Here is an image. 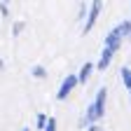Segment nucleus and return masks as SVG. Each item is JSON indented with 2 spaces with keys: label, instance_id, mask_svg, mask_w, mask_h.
Returning a JSON list of instances; mask_svg holds the SVG:
<instances>
[{
  "label": "nucleus",
  "instance_id": "nucleus-13",
  "mask_svg": "<svg viewBox=\"0 0 131 131\" xmlns=\"http://www.w3.org/2000/svg\"><path fill=\"white\" fill-rule=\"evenodd\" d=\"M0 14H3V16H7V14H9V9H7V5H5V3H0Z\"/></svg>",
  "mask_w": 131,
  "mask_h": 131
},
{
  "label": "nucleus",
  "instance_id": "nucleus-8",
  "mask_svg": "<svg viewBox=\"0 0 131 131\" xmlns=\"http://www.w3.org/2000/svg\"><path fill=\"white\" fill-rule=\"evenodd\" d=\"M47 124H49V115H45V112H38V117H35V126L38 129H47Z\"/></svg>",
  "mask_w": 131,
  "mask_h": 131
},
{
  "label": "nucleus",
  "instance_id": "nucleus-17",
  "mask_svg": "<svg viewBox=\"0 0 131 131\" xmlns=\"http://www.w3.org/2000/svg\"><path fill=\"white\" fill-rule=\"evenodd\" d=\"M129 94H131V91H129Z\"/></svg>",
  "mask_w": 131,
  "mask_h": 131
},
{
  "label": "nucleus",
  "instance_id": "nucleus-15",
  "mask_svg": "<svg viewBox=\"0 0 131 131\" xmlns=\"http://www.w3.org/2000/svg\"><path fill=\"white\" fill-rule=\"evenodd\" d=\"M21 131H30V129H28V126H24V129H21Z\"/></svg>",
  "mask_w": 131,
  "mask_h": 131
},
{
  "label": "nucleus",
  "instance_id": "nucleus-12",
  "mask_svg": "<svg viewBox=\"0 0 131 131\" xmlns=\"http://www.w3.org/2000/svg\"><path fill=\"white\" fill-rule=\"evenodd\" d=\"M45 131H56V119H54V117H49V124H47Z\"/></svg>",
  "mask_w": 131,
  "mask_h": 131
},
{
  "label": "nucleus",
  "instance_id": "nucleus-2",
  "mask_svg": "<svg viewBox=\"0 0 131 131\" xmlns=\"http://www.w3.org/2000/svg\"><path fill=\"white\" fill-rule=\"evenodd\" d=\"M101 9H103V3H101V0H94V3L89 5V14H87L84 28H82V33H84V35L94 28V24H96V19H98V14H101Z\"/></svg>",
  "mask_w": 131,
  "mask_h": 131
},
{
  "label": "nucleus",
  "instance_id": "nucleus-6",
  "mask_svg": "<svg viewBox=\"0 0 131 131\" xmlns=\"http://www.w3.org/2000/svg\"><path fill=\"white\" fill-rule=\"evenodd\" d=\"M112 54H115V52H110V49H105V47H103V52H101V59H98L96 68H98V70H105L108 66H110V61H112Z\"/></svg>",
  "mask_w": 131,
  "mask_h": 131
},
{
  "label": "nucleus",
  "instance_id": "nucleus-1",
  "mask_svg": "<svg viewBox=\"0 0 131 131\" xmlns=\"http://www.w3.org/2000/svg\"><path fill=\"white\" fill-rule=\"evenodd\" d=\"M105 96H108V89L105 87H101L96 91V98H94V103L91 105H87V112H84V119H82V124H89V126H94V122H98L105 115Z\"/></svg>",
  "mask_w": 131,
  "mask_h": 131
},
{
  "label": "nucleus",
  "instance_id": "nucleus-4",
  "mask_svg": "<svg viewBox=\"0 0 131 131\" xmlns=\"http://www.w3.org/2000/svg\"><path fill=\"white\" fill-rule=\"evenodd\" d=\"M122 40H124V38H119L115 30H110L108 35H105V45H103V47H105V49H110V52H117L119 45H122Z\"/></svg>",
  "mask_w": 131,
  "mask_h": 131
},
{
  "label": "nucleus",
  "instance_id": "nucleus-9",
  "mask_svg": "<svg viewBox=\"0 0 131 131\" xmlns=\"http://www.w3.org/2000/svg\"><path fill=\"white\" fill-rule=\"evenodd\" d=\"M122 82H124V87L131 91V68H126V66L122 68Z\"/></svg>",
  "mask_w": 131,
  "mask_h": 131
},
{
  "label": "nucleus",
  "instance_id": "nucleus-16",
  "mask_svg": "<svg viewBox=\"0 0 131 131\" xmlns=\"http://www.w3.org/2000/svg\"><path fill=\"white\" fill-rule=\"evenodd\" d=\"M0 68H3V61H0Z\"/></svg>",
  "mask_w": 131,
  "mask_h": 131
},
{
  "label": "nucleus",
  "instance_id": "nucleus-14",
  "mask_svg": "<svg viewBox=\"0 0 131 131\" xmlns=\"http://www.w3.org/2000/svg\"><path fill=\"white\" fill-rule=\"evenodd\" d=\"M87 131H103V129H101V126H96V124H94V126H87Z\"/></svg>",
  "mask_w": 131,
  "mask_h": 131
},
{
  "label": "nucleus",
  "instance_id": "nucleus-7",
  "mask_svg": "<svg viewBox=\"0 0 131 131\" xmlns=\"http://www.w3.org/2000/svg\"><path fill=\"white\" fill-rule=\"evenodd\" d=\"M94 68H96V66H94V63H89V61L80 68V75H77L80 84H87V80H89V75H91V70H94Z\"/></svg>",
  "mask_w": 131,
  "mask_h": 131
},
{
  "label": "nucleus",
  "instance_id": "nucleus-11",
  "mask_svg": "<svg viewBox=\"0 0 131 131\" xmlns=\"http://www.w3.org/2000/svg\"><path fill=\"white\" fill-rule=\"evenodd\" d=\"M21 30H24V21H16V24H14V28H12V33H14V35H19Z\"/></svg>",
  "mask_w": 131,
  "mask_h": 131
},
{
  "label": "nucleus",
  "instance_id": "nucleus-10",
  "mask_svg": "<svg viewBox=\"0 0 131 131\" xmlns=\"http://www.w3.org/2000/svg\"><path fill=\"white\" fill-rule=\"evenodd\" d=\"M30 75L33 77H47V70H45V66H33V68H30Z\"/></svg>",
  "mask_w": 131,
  "mask_h": 131
},
{
  "label": "nucleus",
  "instance_id": "nucleus-3",
  "mask_svg": "<svg viewBox=\"0 0 131 131\" xmlns=\"http://www.w3.org/2000/svg\"><path fill=\"white\" fill-rule=\"evenodd\" d=\"M77 84H80L77 75H68V77L61 82V87H59V91H56V98H59V101H66V98L70 96V91H73Z\"/></svg>",
  "mask_w": 131,
  "mask_h": 131
},
{
  "label": "nucleus",
  "instance_id": "nucleus-5",
  "mask_svg": "<svg viewBox=\"0 0 131 131\" xmlns=\"http://www.w3.org/2000/svg\"><path fill=\"white\" fill-rule=\"evenodd\" d=\"M112 30L117 33L119 38H131V19H124V21H119V24L115 26Z\"/></svg>",
  "mask_w": 131,
  "mask_h": 131
}]
</instances>
